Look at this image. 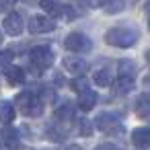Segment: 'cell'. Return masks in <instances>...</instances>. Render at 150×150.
Instances as JSON below:
<instances>
[{"mask_svg": "<svg viewBox=\"0 0 150 150\" xmlns=\"http://www.w3.org/2000/svg\"><path fill=\"white\" fill-rule=\"evenodd\" d=\"M15 103H17L19 111H21L25 117H39V115L43 113V101H41L35 93H31V91L21 93Z\"/></svg>", "mask_w": 150, "mask_h": 150, "instance_id": "cell-1", "label": "cell"}, {"mask_svg": "<svg viewBox=\"0 0 150 150\" xmlns=\"http://www.w3.org/2000/svg\"><path fill=\"white\" fill-rule=\"evenodd\" d=\"M138 41V33L134 29H123V27H113L105 33V43L115 45V47H132Z\"/></svg>", "mask_w": 150, "mask_h": 150, "instance_id": "cell-2", "label": "cell"}, {"mask_svg": "<svg viewBox=\"0 0 150 150\" xmlns=\"http://www.w3.org/2000/svg\"><path fill=\"white\" fill-rule=\"evenodd\" d=\"M29 64L37 72H43V70L52 68V64H54V52L47 45H37V47H33L29 52Z\"/></svg>", "mask_w": 150, "mask_h": 150, "instance_id": "cell-3", "label": "cell"}, {"mask_svg": "<svg viewBox=\"0 0 150 150\" xmlns=\"http://www.w3.org/2000/svg\"><path fill=\"white\" fill-rule=\"evenodd\" d=\"M95 125H97L99 132H103L107 136H113V134H121L123 132L119 117L113 115V113H99L97 119H95Z\"/></svg>", "mask_w": 150, "mask_h": 150, "instance_id": "cell-4", "label": "cell"}, {"mask_svg": "<svg viewBox=\"0 0 150 150\" xmlns=\"http://www.w3.org/2000/svg\"><path fill=\"white\" fill-rule=\"evenodd\" d=\"M64 45H66V50L72 52V54H84V52H91V47H93L91 39H88L84 33H70V35L66 37Z\"/></svg>", "mask_w": 150, "mask_h": 150, "instance_id": "cell-5", "label": "cell"}, {"mask_svg": "<svg viewBox=\"0 0 150 150\" xmlns=\"http://www.w3.org/2000/svg\"><path fill=\"white\" fill-rule=\"evenodd\" d=\"M56 29V21L47 15H33L31 21H29V31L35 33V35H41V33H50Z\"/></svg>", "mask_w": 150, "mask_h": 150, "instance_id": "cell-6", "label": "cell"}, {"mask_svg": "<svg viewBox=\"0 0 150 150\" xmlns=\"http://www.w3.org/2000/svg\"><path fill=\"white\" fill-rule=\"evenodd\" d=\"M2 27H4V33L6 35H21L23 33V29H25V23H23V17L19 15V13H8L6 15V19H4V23H2Z\"/></svg>", "mask_w": 150, "mask_h": 150, "instance_id": "cell-7", "label": "cell"}, {"mask_svg": "<svg viewBox=\"0 0 150 150\" xmlns=\"http://www.w3.org/2000/svg\"><path fill=\"white\" fill-rule=\"evenodd\" d=\"M62 64H64L66 72H72L74 76H82V74L88 70V62L82 60L80 56H66Z\"/></svg>", "mask_w": 150, "mask_h": 150, "instance_id": "cell-8", "label": "cell"}, {"mask_svg": "<svg viewBox=\"0 0 150 150\" xmlns=\"http://www.w3.org/2000/svg\"><path fill=\"white\" fill-rule=\"evenodd\" d=\"M95 105H97V93H95V91L86 88V91L78 93V101H76V107H78L80 111H91V109H93Z\"/></svg>", "mask_w": 150, "mask_h": 150, "instance_id": "cell-9", "label": "cell"}, {"mask_svg": "<svg viewBox=\"0 0 150 150\" xmlns=\"http://www.w3.org/2000/svg\"><path fill=\"white\" fill-rule=\"evenodd\" d=\"M2 142H4V146H8L11 150L19 148V144H21L19 132H17L13 125H8V123H4V129H2Z\"/></svg>", "mask_w": 150, "mask_h": 150, "instance_id": "cell-10", "label": "cell"}, {"mask_svg": "<svg viewBox=\"0 0 150 150\" xmlns=\"http://www.w3.org/2000/svg\"><path fill=\"white\" fill-rule=\"evenodd\" d=\"M132 142L138 148H148L150 146V127H136L132 132Z\"/></svg>", "mask_w": 150, "mask_h": 150, "instance_id": "cell-11", "label": "cell"}, {"mask_svg": "<svg viewBox=\"0 0 150 150\" xmlns=\"http://www.w3.org/2000/svg\"><path fill=\"white\" fill-rule=\"evenodd\" d=\"M4 76L6 80L15 86V84H23L25 82V72L19 66H4Z\"/></svg>", "mask_w": 150, "mask_h": 150, "instance_id": "cell-12", "label": "cell"}, {"mask_svg": "<svg viewBox=\"0 0 150 150\" xmlns=\"http://www.w3.org/2000/svg\"><path fill=\"white\" fill-rule=\"evenodd\" d=\"M134 111L138 117H148L150 115V93H144L136 99V105H134Z\"/></svg>", "mask_w": 150, "mask_h": 150, "instance_id": "cell-13", "label": "cell"}, {"mask_svg": "<svg viewBox=\"0 0 150 150\" xmlns=\"http://www.w3.org/2000/svg\"><path fill=\"white\" fill-rule=\"evenodd\" d=\"M56 119L58 121H62V123H70L72 119H74V105L72 103H64V105H60L58 109H56Z\"/></svg>", "mask_w": 150, "mask_h": 150, "instance_id": "cell-14", "label": "cell"}, {"mask_svg": "<svg viewBox=\"0 0 150 150\" xmlns=\"http://www.w3.org/2000/svg\"><path fill=\"white\" fill-rule=\"evenodd\" d=\"M39 6H41L50 17H60L62 8H64L60 0H39Z\"/></svg>", "mask_w": 150, "mask_h": 150, "instance_id": "cell-15", "label": "cell"}, {"mask_svg": "<svg viewBox=\"0 0 150 150\" xmlns=\"http://www.w3.org/2000/svg\"><path fill=\"white\" fill-rule=\"evenodd\" d=\"M93 78H95V82H97L99 86H109V84H113V72H111V70H107V68L97 70Z\"/></svg>", "mask_w": 150, "mask_h": 150, "instance_id": "cell-16", "label": "cell"}, {"mask_svg": "<svg viewBox=\"0 0 150 150\" xmlns=\"http://www.w3.org/2000/svg\"><path fill=\"white\" fill-rule=\"evenodd\" d=\"M115 88L119 95H127L134 91V78H127V76H117L115 80Z\"/></svg>", "mask_w": 150, "mask_h": 150, "instance_id": "cell-17", "label": "cell"}, {"mask_svg": "<svg viewBox=\"0 0 150 150\" xmlns=\"http://www.w3.org/2000/svg\"><path fill=\"white\" fill-rule=\"evenodd\" d=\"M117 76L134 78V76H136V64L129 62V60H121V62H119V68H117Z\"/></svg>", "mask_w": 150, "mask_h": 150, "instance_id": "cell-18", "label": "cell"}, {"mask_svg": "<svg viewBox=\"0 0 150 150\" xmlns=\"http://www.w3.org/2000/svg\"><path fill=\"white\" fill-rule=\"evenodd\" d=\"M103 8H105V13H109V15L121 13V11L125 8V2H123V0H105V2H103Z\"/></svg>", "mask_w": 150, "mask_h": 150, "instance_id": "cell-19", "label": "cell"}, {"mask_svg": "<svg viewBox=\"0 0 150 150\" xmlns=\"http://www.w3.org/2000/svg\"><path fill=\"white\" fill-rule=\"evenodd\" d=\"M0 111H2V123H11L15 119V105H11L8 101H2Z\"/></svg>", "mask_w": 150, "mask_h": 150, "instance_id": "cell-20", "label": "cell"}, {"mask_svg": "<svg viewBox=\"0 0 150 150\" xmlns=\"http://www.w3.org/2000/svg\"><path fill=\"white\" fill-rule=\"evenodd\" d=\"M70 86H72V91L82 93V91H86V88H88V82H86V78H84V74H82V76L72 78V80H70Z\"/></svg>", "mask_w": 150, "mask_h": 150, "instance_id": "cell-21", "label": "cell"}, {"mask_svg": "<svg viewBox=\"0 0 150 150\" xmlns=\"http://www.w3.org/2000/svg\"><path fill=\"white\" fill-rule=\"evenodd\" d=\"M60 17H62V19H66V21H72V19L76 17V13L72 11V6H64V8H62V13H60Z\"/></svg>", "mask_w": 150, "mask_h": 150, "instance_id": "cell-22", "label": "cell"}, {"mask_svg": "<svg viewBox=\"0 0 150 150\" xmlns=\"http://www.w3.org/2000/svg\"><path fill=\"white\" fill-rule=\"evenodd\" d=\"M78 129H80L84 136H88V134H91V121H88V119H80V123H78Z\"/></svg>", "mask_w": 150, "mask_h": 150, "instance_id": "cell-23", "label": "cell"}, {"mask_svg": "<svg viewBox=\"0 0 150 150\" xmlns=\"http://www.w3.org/2000/svg\"><path fill=\"white\" fill-rule=\"evenodd\" d=\"M82 4H86L88 8H97V6H103L105 0H80Z\"/></svg>", "mask_w": 150, "mask_h": 150, "instance_id": "cell-24", "label": "cell"}, {"mask_svg": "<svg viewBox=\"0 0 150 150\" xmlns=\"http://www.w3.org/2000/svg\"><path fill=\"white\" fill-rule=\"evenodd\" d=\"M95 150H121V148L115 146V144H109V142H107V144H99Z\"/></svg>", "mask_w": 150, "mask_h": 150, "instance_id": "cell-25", "label": "cell"}, {"mask_svg": "<svg viewBox=\"0 0 150 150\" xmlns=\"http://www.w3.org/2000/svg\"><path fill=\"white\" fill-rule=\"evenodd\" d=\"M15 2L17 0H2V11H11L15 6Z\"/></svg>", "mask_w": 150, "mask_h": 150, "instance_id": "cell-26", "label": "cell"}, {"mask_svg": "<svg viewBox=\"0 0 150 150\" xmlns=\"http://www.w3.org/2000/svg\"><path fill=\"white\" fill-rule=\"evenodd\" d=\"M8 62H11V52H8V50H4V52H2V64H4V66H8Z\"/></svg>", "mask_w": 150, "mask_h": 150, "instance_id": "cell-27", "label": "cell"}, {"mask_svg": "<svg viewBox=\"0 0 150 150\" xmlns=\"http://www.w3.org/2000/svg\"><path fill=\"white\" fill-rule=\"evenodd\" d=\"M64 150H84V148H80L78 144H70V146H66Z\"/></svg>", "mask_w": 150, "mask_h": 150, "instance_id": "cell-28", "label": "cell"}, {"mask_svg": "<svg viewBox=\"0 0 150 150\" xmlns=\"http://www.w3.org/2000/svg\"><path fill=\"white\" fill-rule=\"evenodd\" d=\"M146 62H148V68H150V50L146 52Z\"/></svg>", "mask_w": 150, "mask_h": 150, "instance_id": "cell-29", "label": "cell"}, {"mask_svg": "<svg viewBox=\"0 0 150 150\" xmlns=\"http://www.w3.org/2000/svg\"><path fill=\"white\" fill-rule=\"evenodd\" d=\"M146 13L150 15V0H148V2H146Z\"/></svg>", "mask_w": 150, "mask_h": 150, "instance_id": "cell-30", "label": "cell"}, {"mask_svg": "<svg viewBox=\"0 0 150 150\" xmlns=\"http://www.w3.org/2000/svg\"><path fill=\"white\" fill-rule=\"evenodd\" d=\"M148 29H150V21H148Z\"/></svg>", "mask_w": 150, "mask_h": 150, "instance_id": "cell-31", "label": "cell"}, {"mask_svg": "<svg viewBox=\"0 0 150 150\" xmlns=\"http://www.w3.org/2000/svg\"><path fill=\"white\" fill-rule=\"evenodd\" d=\"M25 2H31V0H25Z\"/></svg>", "mask_w": 150, "mask_h": 150, "instance_id": "cell-32", "label": "cell"}]
</instances>
